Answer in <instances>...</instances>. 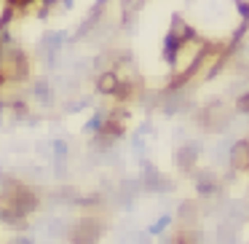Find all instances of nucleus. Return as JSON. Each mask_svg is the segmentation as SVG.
I'll return each mask as SVG.
<instances>
[{"label": "nucleus", "instance_id": "obj_1", "mask_svg": "<svg viewBox=\"0 0 249 244\" xmlns=\"http://www.w3.org/2000/svg\"><path fill=\"white\" fill-rule=\"evenodd\" d=\"M99 89H102V92H115V73H107V75L99 81Z\"/></svg>", "mask_w": 249, "mask_h": 244}, {"label": "nucleus", "instance_id": "obj_2", "mask_svg": "<svg viewBox=\"0 0 249 244\" xmlns=\"http://www.w3.org/2000/svg\"><path fill=\"white\" fill-rule=\"evenodd\" d=\"M8 3H11L14 8H22V6H30V3H33V0H8Z\"/></svg>", "mask_w": 249, "mask_h": 244}, {"label": "nucleus", "instance_id": "obj_3", "mask_svg": "<svg viewBox=\"0 0 249 244\" xmlns=\"http://www.w3.org/2000/svg\"><path fill=\"white\" fill-rule=\"evenodd\" d=\"M238 11H241V17H247V3L244 0H238Z\"/></svg>", "mask_w": 249, "mask_h": 244}]
</instances>
